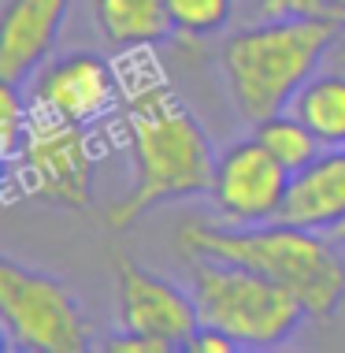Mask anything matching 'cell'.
Masks as SVG:
<instances>
[{
    "label": "cell",
    "mask_w": 345,
    "mask_h": 353,
    "mask_svg": "<svg viewBox=\"0 0 345 353\" xmlns=\"http://www.w3.org/2000/svg\"><path fill=\"white\" fill-rule=\"evenodd\" d=\"M115 290H119V331H141V335L164 339L171 350H186L200 327V312L194 290H182L167 275L115 256Z\"/></svg>",
    "instance_id": "obj_8"
},
{
    "label": "cell",
    "mask_w": 345,
    "mask_h": 353,
    "mask_svg": "<svg viewBox=\"0 0 345 353\" xmlns=\"http://www.w3.org/2000/svg\"><path fill=\"white\" fill-rule=\"evenodd\" d=\"M0 331L8 350L23 353H82L93 339V323L71 286L12 256L0 261Z\"/></svg>",
    "instance_id": "obj_5"
},
{
    "label": "cell",
    "mask_w": 345,
    "mask_h": 353,
    "mask_svg": "<svg viewBox=\"0 0 345 353\" xmlns=\"http://www.w3.org/2000/svg\"><path fill=\"white\" fill-rule=\"evenodd\" d=\"M338 8H342V15H345V0H338Z\"/></svg>",
    "instance_id": "obj_22"
},
{
    "label": "cell",
    "mask_w": 345,
    "mask_h": 353,
    "mask_svg": "<svg viewBox=\"0 0 345 353\" xmlns=\"http://www.w3.org/2000/svg\"><path fill=\"white\" fill-rule=\"evenodd\" d=\"M253 138L260 141V145L271 152L279 164L290 171H301V168H309L315 157H320L323 149V141L309 130V123L304 119H297L290 108L286 112H279V116H267V119H260V123H253Z\"/></svg>",
    "instance_id": "obj_14"
},
{
    "label": "cell",
    "mask_w": 345,
    "mask_h": 353,
    "mask_svg": "<svg viewBox=\"0 0 345 353\" xmlns=\"http://www.w3.org/2000/svg\"><path fill=\"white\" fill-rule=\"evenodd\" d=\"M93 171H97L93 130L34 108L23 149L8 164V179L23 186L26 197L82 212L93 201Z\"/></svg>",
    "instance_id": "obj_6"
},
{
    "label": "cell",
    "mask_w": 345,
    "mask_h": 353,
    "mask_svg": "<svg viewBox=\"0 0 345 353\" xmlns=\"http://www.w3.org/2000/svg\"><path fill=\"white\" fill-rule=\"evenodd\" d=\"M93 19H97L104 41L119 52L152 49L171 37L167 0H93Z\"/></svg>",
    "instance_id": "obj_12"
},
{
    "label": "cell",
    "mask_w": 345,
    "mask_h": 353,
    "mask_svg": "<svg viewBox=\"0 0 345 353\" xmlns=\"http://www.w3.org/2000/svg\"><path fill=\"white\" fill-rule=\"evenodd\" d=\"M186 256H216L253 268L286 286L309 309V320H331L345 301V261L327 231L282 219L271 223H186L178 227Z\"/></svg>",
    "instance_id": "obj_2"
},
{
    "label": "cell",
    "mask_w": 345,
    "mask_h": 353,
    "mask_svg": "<svg viewBox=\"0 0 345 353\" xmlns=\"http://www.w3.org/2000/svg\"><path fill=\"white\" fill-rule=\"evenodd\" d=\"M30 116H34V104L30 97H23L19 82L0 79V157H4V164H12L19 149H23Z\"/></svg>",
    "instance_id": "obj_16"
},
{
    "label": "cell",
    "mask_w": 345,
    "mask_h": 353,
    "mask_svg": "<svg viewBox=\"0 0 345 353\" xmlns=\"http://www.w3.org/2000/svg\"><path fill=\"white\" fill-rule=\"evenodd\" d=\"M327 149L345 145V71H315L290 104Z\"/></svg>",
    "instance_id": "obj_13"
},
{
    "label": "cell",
    "mask_w": 345,
    "mask_h": 353,
    "mask_svg": "<svg viewBox=\"0 0 345 353\" xmlns=\"http://www.w3.org/2000/svg\"><path fill=\"white\" fill-rule=\"evenodd\" d=\"M290 171L267 152L256 138L234 141L216 157L212 197L216 212L227 223H271L282 216L290 194Z\"/></svg>",
    "instance_id": "obj_7"
},
{
    "label": "cell",
    "mask_w": 345,
    "mask_h": 353,
    "mask_svg": "<svg viewBox=\"0 0 345 353\" xmlns=\"http://www.w3.org/2000/svg\"><path fill=\"white\" fill-rule=\"evenodd\" d=\"M331 238H334L338 245H345V223H338V227H334V231H331Z\"/></svg>",
    "instance_id": "obj_20"
},
{
    "label": "cell",
    "mask_w": 345,
    "mask_h": 353,
    "mask_svg": "<svg viewBox=\"0 0 345 353\" xmlns=\"http://www.w3.org/2000/svg\"><path fill=\"white\" fill-rule=\"evenodd\" d=\"M256 12H260V19H290V15H342V8L338 0H256Z\"/></svg>",
    "instance_id": "obj_17"
},
{
    "label": "cell",
    "mask_w": 345,
    "mask_h": 353,
    "mask_svg": "<svg viewBox=\"0 0 345 353\" xmlns=\"http://www.w3.org/2000/svg\"><path fill=\"white\" fill-rule=\"evenodd\" d=\"M119 74V119L134 179L130 190L104 216L108 231H130L152 208L208 194L216 175L212 138L200 127V119L186 108V101L160 74Z\"/></svg>",
    "instance_id": "obj_1"
},
{
    "label": "cell",
    "mask_w": 345,
    "mask_h": 353,
    "mask_svg": "<svg viewBox=\"0 0 345 353\" xmlns=\"http://www.w3.org/2000/svg\"><path fill=\"white\" fill-rule=\"evenodd\" d=\"M279 219L327 234L345 223V145L323 149L309 168L293 171Z\"/></svg>",
    "instance_id": "obj_11"
},
{
    "label": "cell",
    "mask_w": 345,
    "mask_h": 353,
    "mask_svg": "<svg viewBox=\"0 0 345 353\" xmlns=\"http://www.w3.org/2000/svg\"><path fill=\"white\" fill-rule=\"evenodd\" d=\"M30 104L45 116L93 127L123 104V74L97 52H71L49 60L34 74Z\"/></svg>",
    "instance_id": "obj_9"
},
{
    "label": "cell",
    "mask_w": 345,
    "mask_h": 353,
    "mask_svg": "<svg viewBox=\"0 0 345 353\" xmlns=\"http://www.w3.org/2000/svg\"><path fill=\"white\" fill-rule=\"evenodd\" d=\"M342 26V15H290L260 19L249 30H238L219 52L238 116L245 123H260L290 108L297 90L338 45Z\"/></svg>",
    "instance_id": "obj_3"
},
{
    "label": "cell",
    "mask_w": 345,
    "mask_h": 353,
    "mask_svg": "<svg viewBox=\"0 0 345 353\" xmlns=\"http://www.w3.org/2000/svg\"><path fill=\"white\" fill-rule=\"evenodd\" d=\"M338 60H342V63H345V41H342V45H338Z\"/></svg>",
    "instance_id": "obj_21"
},
{
    "label": "cell",
    "mask_w": 345,
    "mask_h": 353,
    "mask_svg": "<svg viewBox=\"0 0 345 353\" xmlns=\"http://www.w3.org/2000/svg\"><path fill=\"white\" fill-rule=\"evenodd\" d=\"M186 350H194V353H234V350H242V346H238L230 335H223L219 327H205V323H200L197 335L189 339Z\"/></svg>",
    "instance_id": "obj_19"
},
{
    "label": "cell",
    "mask_w": 345,
    "mask_h": 353,
    "mask_svg": "<svg viewBox=\"0 0 345 353\" xmlns=\"http://www.w3.org/2000/svg\"><path fill=\"white\" fill-rule=\"evenodd\" d=\"M71 0H8L0 15V79L23 85L49 60Z\"/></svg>",
    "instance_id": "obj_10"
},
{
    "label": "cell",
    "mask_w": 345,
    "mask_h": 353,
    "mask_svg": "<svg viewBox=\"0 0 345 353\" xmlns=\"http://www.w3.org/2000/svg\"><path fill=\"white\" fill-rule=\"evenodd\" d=\"M234 19V0H167V23L175 37H212Z\"/></svg>",
    "instance_id": "obj_15"
},
{
    "label": "cell",
    "mask_w": 345,
    "mask_h": 353,
    "mask_svg": "<svg viewBox=\"0 0 345 353\" xmlns=\"http://www.w3.org/2000/svg\"><path fill=\"white\" fill-rule=\"evenodd\" d=\"M189 261H194L189 290L200 323L219 327L242 350H275L290 342L309 320L301 298L260 272L216 256H189Z\"/></svg>",
    "instance_id": "obj_4"
},
{
    "label": "cell",
    "mask_w": 345,
    "mask_h": 353,
    "mask_svg": "<svg viewBox=\"0 0 345 353\" xmlns=\"http://www.w3.org/2000/svg\"><path fill=\"white\" fill-rule=\"evenodd\" d=\"M108 353H171V346L164 339H152V335H141V331H119L115 339L104 342Z\"/></svg>",
    "instance_id": "obj_18"
}]
</instances>
